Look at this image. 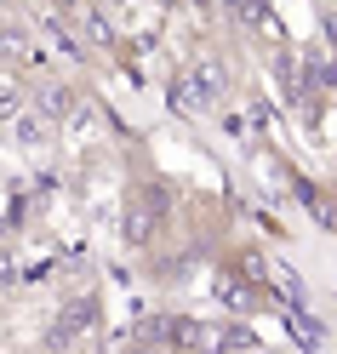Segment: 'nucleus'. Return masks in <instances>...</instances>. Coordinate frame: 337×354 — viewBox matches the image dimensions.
<instances>
[{
	"mask_svg": "<svg viewBox=\"0 0 337 354\" xmlns=\"http://www.w3.org/2000/svg\"><path fill=\"white\" fill-rule=\"evenodd\" d=\"M63 354H80V348H63Z\"/></svg>",
	"mask_w": 337,
	"mask_h": 354,
	"instance_id": "6e6552de",
	"label": "nucleus"
},
{
	"mask_svg": "<svg viewBox=\"0 0 337 354\" xmlns=\"http://www.w3.org/2000/svg\"><path fill=\"white\" fill-rule=\"evenodd\" d=\"M12 131H17V143H24V149L40 154V149H52V131H57V126H52L46 115H29V109H24V115L12 120Z\"/></svg>",
	"mask_w": 337,
	"mask_h": 354,
	"instance_id": "20e7f679",
	"label": "nucleus"
},
{
	"mask_svg": "<svg viewBox=\"0 0 337 354\" xmlns=\"http://www.w3.org/2000/svg\"><path fill=\"white\" fill-rule=\"evenodd\" d=\"M0 6H12V0H0Z\"/></svg>",
	"mask_w": 337,
	"mask_h": 354,
	"instance_id": "1a4fd4ad",
	"label": "nucleus"
},
{
	"mask_svg": "<svg viewBox=\"0 0 337 354\" xmlns=\"http://www.w3.org/2000/svg\"><path fill=\"white\" fill-rule=\"evenodd\" d=\"M223 86H229V69H223L217 57H194L189 69L172 80V92H177V103H183L189 115H194V109H206V103H217V97H223Z\"/></svg>",
	"mask_w": 337,
	"mask_h": 354,
	"instance_id": "f257e3e1",
	"label": "nucleus"
},
{
	"mask_svg": "<svg viewBox=\"0 0 337 354\" xmlns=\"http://www.w3.org/2000/svg\"><path fill=\"white\" fill-rule=\"evenodd\" d=\"M126 354H166V348H154L149 337H131V343H126Z\"/></svg>",
	"mask_w": 337,
	"mask_h": 354,
	"instance_id": "0eeeda50",
	"label": "nucleus"
},
{
	"mask_svg": "<svg viewBox=\"0 0 337 354\" xmlns=\"http://www.w3.org/2000/svg\"><path fill=\"white\" fill-rule=\"evenodd\" d=\"M35 115H46V120L57 126V120H80L86 109H80V97H75V86H40Z\"/></svg>",
	"mask_w": 337,
	"mask_h": 354,
	"instance_id": "7ed1b4c3",
	"label": "nucleus"
},
{
	"mask_svg": "<svg viewBox=\"0 0 337 354\" xmlns=\"http://www.w3.org/2000/svg\"><path fill=\"white\" fill-rule=\"evenodd\" d=\"M17 115H24V86L12 75H0V126H12Z\"/></svg>",
	"mask_w": 337,
	"mask_h": 354,
	"instance_id": "423d86ee",
	"label": "nucleus"
},
{
	"mask_svg": "<svg viewBox=\"0 0 337 354\" xmlns=\"http://www.w3.org/2000/svg\"><path fill=\"white\" fill-rule=\"evenodd\" d=\"M154 229H161V217H154L143 201H126V246H149Z\"/></svg>",
	"mask_w": 337,
	"mask_h": 354,
	"instance_id": "39448f33",
	"label": "nucleus"
},
{
	"mask_svg": "<svg viewBox=\"0 0 337 354\" xmlns=\"http://www.w3.org/2000/svg\"><path fill=\"white\" fill-rule=\"evenodd\" d=\"M46 63V52L35 46L29 29H0V75H29Z\"/></svg>",
	"mask_w": 337,
	"mask_h": 354,
	"instance_id": "f03ea898",
	"label": "nucleus"
}]
</instances>
